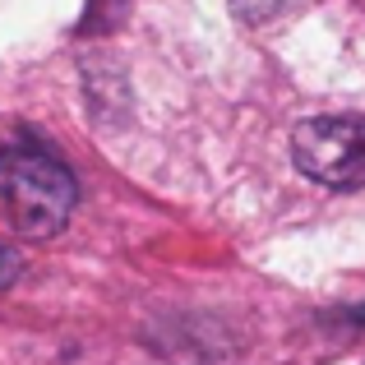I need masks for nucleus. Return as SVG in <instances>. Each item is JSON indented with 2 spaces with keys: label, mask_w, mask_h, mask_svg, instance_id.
<instances>
[{
  "label": "nucleus",
  "mask_w": 365,
  "mask_h": 365,
  "mask_svg": "<svg viewBox=\"0 0 365 365\" xmlns=\"http://www.w3.org/2000/svg\"><path fill=\"white\" fill-rule=\"evenodd\" d=\"M5 208L24 236H56L74 208V176L37 143H9L0 153Z\"/></svg>",
  "instance_id": "f257e3e1"
},
{
  "label": "nucleus",
  "mask_w": 365,
  "mask_h": 365,
  "mask_svg": "<svg viewBox=\"0 0 365 365\" xmlns=\"http://www.w3.org/2000/svg\"><path fill=\"white\" fill-rule=\"evenodd\" d=\"M292 158L310 180L329 190L365 185V116H310L292 130Z\"/></svg>",
  "instance_id": "f03ea898"
},
{
  "label": "nucleus",
  "mask_w": 365,
  "mask_h": 365,
  "mask_svg": "<svg viewBox=\"0 0 365 365\" xmlns=\"http://www.w3.org/2000/svg\"><path fill=\"white\" fill-rule=\"evenodd\" d=\"M296 0H232V14L241 19V24H268V19L287 14Z\"/></svg>",
  "instance_id": "7ed1b4c3"
},
{
  "label": "nucleus",
  "mask_w": 365,
  "mask_h": 365,
  "mask_svg": "<svg viewBox=\"0 0 365 365\" xmlns=\"http://www.w3.org/2000/svg\"><path fill=\"white\" fill-rule=\"evenodd\" d=\"M19 277V255L9 245H0V287H9Z\"/></svg>",
  "instance_id": "20e7f679"
}]
</instances>
